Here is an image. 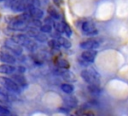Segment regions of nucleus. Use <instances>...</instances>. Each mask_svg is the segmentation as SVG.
<instances>
[{
    "label": "nucleus",
    "instance_id": "412c9836",
    "mask_svg": "<svg viewBox=\"0 0 128 116\" xmlns=\"http://www.w3.org/2000/svg\"><path fill=\"white\" fill-rule=\"evenodd\" d=\"M48 13H49L51 18H53V19H60V14L57 12V10H55L53 8H49Z\"/></svg>",
    "mask_w": 128,
    "mask_h": 116
},
{
    "label": "nucleus",
    "instance_id": "a878e982",
    "mask_svg": "<svg viewBox=\"0 0 128 116\" xmlns=\"http://www.w3.org/2000/svg\"><path fill=\"white\" fill-rule=\"evenodd\" d=\"M63 25H64V33L67 36H71L72 35V30H71L70 26L68 24H66V23H63Z\"/></svg>",
    "mask_w": 128,
    "mask_h": 116
},
{
    "label": "nucleus",
    "instance_id": "4be33fe9",
    "mask_svg": "<svg viewBox=\"0 0 128 116\" xmlns=\"http://www.w3.org/2000/svg\"><path fill=\"white\" fill-rule=\"evenodd\" d=\"M40 31L42 32V33H50L51 31H52V26L51 25H49V24H44V25H41V27H40Z\"/></svg>",
    "mask_w": 128,
    "mask_h": 116
},
{
    "label": "nucleus",
    "instance_id": "393cba45",
    "mask_svg": "<svg viewBox=\"0 0 128 116\" xmlns=\"http://www.w3.org/2000/svg\"><path fill=\"white\" fill-rule=\"evenodd\" d=\"M36 40L39 41V42H46V41H47V36H46L45 34H43V33L40 31V33H39L38 36L36 37Z\"/></svg>",
    "mask_w": 128,
    "mask_h": 116
},
{
    "label": "nucleus",
    "instance_id": "2eb2a0df",
    "mask_svg": "<svg viewBox=\"0 0 128 116\" xmlns=\"http://www.w3.org/2000/svg\"><path fill=\"white\" fill-rule=\"evenodd\" d=\"M56 66L60 69H69V66L70 64L68 63V61H66L65 59H62V58H59L56 60Z\"/></svg>",
    "mask_w": 128,
    "mask_h": 116
},
{
    "label": "nucleus",
    "instance_id": "ddd939ff",
    "mask_svg": "<svg viewBox=\"0 0 128 116\" xmlns=\"http://www.w3.org/2000/svg\"><path fill=\"white\" fill-rule=\"evenodd\" d=\"M27 12L30 14L31 18H33V19L40 20L43 17V11L40 8H31V7H28Z\"/></svg>",
    "mask_w": 128,
    "mask_h": 116
},
{
    "label": "nucleus",
    "instance_id": "c756f323",
    "mask_svg": "<svg viewBox=\"0 0 128 116\" xmlns=\"http://www.w3.org/2000/svg\"><path fill=\"white\" fill-rule=\"evenodd\" d=\"M53 2L56 4V5H60L62 3V0H53Z\"/></svg>",
    "mask_w": 128,
    "mask_h": 116
},
{
    "label": "nucleus",
    "instance_id": "20e7f679",
    "mask_svg": "<svg viewBox=\"0 0 128 116\" xmlns=\"http://www.w3.org/2000/svg\"><path fill=\"white\" fill-rule=\"evenodd\" d=\"M0 84L5 87L6 89L14 92V93H20L21 92V89L20 87L11 79V78H8V77H4V76H1L0 77Z\"/></svg>",
    "mask_w": 128,
    "mask_h": 116
},
{
    "label": "nucleus",
    "instance_id": "b1692460",
    "mask_svg": "<svg viewBox=\"0 0 128 116\" xmlns=\"http://www.w3.org/2000/svg\"><path fill=\"white\" fill-rule=\"evenodd\" d=\"M40 0H30L29 7L31 8H40Z\"/></svg>",
    "mask_w": 128,
    "mask_h": 116
},
{
    "label": "nucleus",
    "instance_id": "0eeeda50",
    "mask_svg": "<svg viewBox=\"0 0 128 116\" xmlns=\"http://www.w3.org/2000/svg\"><path fill=\"white\" fill-rule=\"evenodd\" d=\"M100 46V43L95 39H89L80 43V48L84 50H95Z\"/></svg>",
    "mask_w": 128,
    "mask_h": 116
},
{
    "label": "nucleus",
    "instance_id": "aec40b11",
    "mask_svg": "<svg viewBox=\"0 0 128 116\" xmlns=\"http://www.w3.org/2000/svg\"><path fill=\"white\" fill-rule=\"evenodd\" d=\"M54 28L58 33H64V25L63 22H54Z\"/></svg>",
    "mask_w": 128,
    "mask_h": 116
},
{
    "label": "nucleus",
    "instance_id": "5701e85b",
    "mask_svg": "<svg viewBox=\"0 0 128 116\" xmlns=\"http://www.w3.org/2000/svg\"><path fill=\"white\" fill-rule=\"evenodd\" d=\"M89 90L91 93H94V94H99L101 92V89L99 88L98 85H89Z\"/></svg>",
    "mask_w": 128,
    "mask_h": 116
},
{
    "label": "nucleus",
    "instance_id": "dca6fc26",
    "mask_svg": "<svg viewBox=\"0 0 128 116\" xmlns=\"http://www.w3.org/2000/svg\"><path fill=\"white\" fill-rule=\"evenodd\" d=\"M57 41H58V43H59V45L60 46H62V47H64V48H66V49H68V48H70L71 47V42L68 40V39H66V38H64V37H58V39H57Z\"/></svg>",
    "mask_w": 128,
    "mask_h": 116
},
{
    "label": "nucleus",
    "instance_id": "39448f33",
    "mask_svg": "<svg viewBox=\"0 0 128 116\" xmlns=\"http://www.w3.org/2000/svg\"><path fill=\"white\" fill-rule=\"evenodd\" d=\"M82 31L86 36H96L98 34V30L96 29V25L92 21H85L82 24Z\"/></svg>",
    "mask_w": 128,
    "mask_h": 116
},
{
    "label": "nucleus",
    "instance_id": "7c9ffc66",
    "mask_svg": "<svg viewBox=\"0 0 128 116\" xmlns=\"http://www.w3.org/2000/svg\"><path fill=\"white\" fill-rule=\"evenodd\" d=\"M3 1H5V0H0V2H3Z\"/></svg>",
    "mask_w": 128,
    "mask_h": 116
},
{
    "label": "nucleus",
    "instance_id": "9d476101",
    "mask_svg": "<svg viewBox=\"0 0 128 116\" xmlns=\"http://www.w3.org/2000/svg\"><path fill=\"white\" fill-rule=\"evenodd\" d=\"M0 61L6 64H14L16 62V58L12 53L7 51H2L0 52Z\"/></svg>",
    "mask_w": 128,
    "mask_h": 116
},
{
    "label": "nucleus",
    "instance_id": "f8f14e48",
    "mask_svg": "<svg viewBox=\"0 0 128 116\" xmlns=\"http://www.w3.org/2000/svg\"><path fill=\"white\" fill-rule=\"evenodd\" d=\"M16 93H14V92H12V91H10V90H8V89H6L5 87H0V95L1 96H3L8 102L9 101H12V100H16V95H15Z\"/></svg>",
    "mask_w": 128,
    "mask_h": 116
},
{
    "label": "nucleus",
    "instance_id": "c85d7f7f",
    "mask_svg": "<svg viewBox=\"0 0 128 116\" xmlns=\"http://www.w3.org/2000/svg\"><path fill=\"white\" fill-rule=\"evenodd\" d=\"M7 102H8V101H7V100H6V99H5L3 96H1V95H0V105L5 106V104H6Z\"/></svg>",
    "mask_w": 128,
    "mask_h": 116
},
{
    "label": "nucleus",
    "instance_id": "4468645a",
    "mask_svg": "<svg viewBox=\"0 0 128 116\" xmlns=\"http://www.w3.org/2000/svg\"><path fill=\"white\" fill-rule=\"evenodd\" d=\"M16 71V67L13 64L3 63L0 65V73L2 74H12Z\"/></svg>",
    "mask_w": 128,
    "mask_h": 116
},
{
    "label": "nucleus",
    "instance_id": "f3484780",
    "mask_svg": "<svg viewBox=\"0 0 128 116\" xmlns=\"http://www.w3.org/2000/svg\"><path fill=\"white\" fill-rule=\"evenodd\" d=\"M61 90L64 92V93H67V94H71L73 91H74V87L71 85V84H68V83H64L61 85Z\"/></svg>",
    "mask_w": 128,
    "mask_h": 116
},
{
    "label": "nucleus",
    "instance_id": "bb28decb",
    "mask_svg": "<svg viewBox=\"0 0 128 116\" xmlns=\"http://www.w3.org/2000/svg\"><path fill=\"white\" fill-rule=\"evenodd\" d=\"M49 46L52 47V48H59V47H60L58 41H57V40H54V39L49 41Z\"/></svg>",
    "mask_w": 128,
    "mask_h": 116
},
{
    "label": "nucleus",
    "instance_id": "f03ea898",
    "mask_svg": "<svg viewBox=\"0 0 128 116\" xmlns=\"http://www.w3.org/2000/svg\"><path fill=\"white\" fill-rule=\"evenodd\" d=\"M81 77L82 79L87 82L89 85H98L100 84V76L99 74L92 68H87L81 71Z\"/></svg>",
    "mask_w": 128,
    "mask_h": 116
},
{
    "label": "nucleus",
    "instance_id": "f257e3e1",
    "mask_svg": "<svg viewBox=\"0 0 128 116\" xmlns=\"http://www.w3.org/2000/svg\"><path fill=\"white\" fill-rule=\"evenodd\" d=\"M31 19V16L28 12H24L21 15L15 17L9 24V28L15 31H23L26 30L28 26V22Z\"/></svg>",
    "mask_w": 128,
    "mask_h": 116
},
{
    "label": "nucleus",
    "instance_id": "a211bd4d",
    "mask_svg": "<svg viewBox=\"0 0 128 116\" xmlns=\"http://www.w3.org/2000/svg\"><path fill=\"white\" fill-rule=\"evenodd\" d=\"M64 101H65V103H66L68 106H70V107H74V106H76V105H77V99H76L75 97L65 98V99H64Z\"/></svg>",
    "mask_w": 128,
    "mask_h": 116
},
{
    "label": "nucleus",
    "instance_id": "cd10ccee",
    "mask_svg": "<svg viewBox=\"0 0 128 116\" xmlns=\"http://www.w3.org/2000/svg\"><path fill=\"white\" fill-rule=\"evenodd\" d=\"M8 113H10L9 109H8L6 106L0 105V114H8Z\"/></svg>",
    "mask_w": 128,
    "mask_h": 116
},
{
    "label": "nucleus",
    "instance_id": "6ab92c4d",
    "mask_svg": "<svg viewBox=\"0 0 128 116\" xmlns=\"http://www.w3.org/2000/svg\"><path fill=\"white\" fill-rule=\"evenodd\" d=\"M28 25L30 26V27H33V28H36V27H41V22H40V20H38V19H33V18H31L30 20H29V22H28Z\"/></svg>",
    "mask_w": 128,
    "mask_h": 116
},
{
    "label": "nucleus",
    "instance_id": "6e6552de",
    "mask_svg": "<svg viewBox=\"0 0 128 116\" xmlns=\"http://www.w3.org/2000/svg\"><path fill=\"white\" fill-rule=\"evenodd\" d=\"M11 40L14 41L15 43L21 45V46H26L31 41L30 37H28L25 34H16V35H13L11 37Z\"/></svg>",
    "mask_w": 128,
    "mask_h": 116
},
{
    "label": "nucleus",
    "instance_id": "1a4fd4ad",
    "mask_svg": "<svg viewBox=\"0 0 128 116\" xmlns=\"http://www.w3.org/2000/svg\"><path fill=\"white\" fill-rule=\"evenodd\" d=\"M96 56H97V51L96 50H85L81 54V59L85 62L91 63V62H94Z\"/></svg>",
    "mask_w": 128,
    "mask_h": 116
},
{
    "label": "nucleus",
    "instance_id": "9b49d317",
    "mask_svg": "<svg viewBox=\"0 0 128 116\" xmlns=\"http://www.w3.org/2000/svg\"><path fill=\"white\" fill-rule=\"evenodd\" d=\"M19 87L20 89L21 88H25L27 87V81H26V78L24 77V75L22 73H17V74H13L12 75V78H11Z\"/></svg>",
    "mask_w": 128,
    "mask_h": 116
},
{
    "label": "nucleus",
    "instance_id": "423d86ee",
    "mask_svg": "<svg viewBox=\"0 0 128 116\" xmlns=\"http://www.w3.org/2000/svg\"><path fill=\"white\" fill-rule=\"evenodd\" d=\"M4 44H5L6 49L9 50V52L12 53V54L15 55V56H20V55L22 54V52H23L22 46L19 45V44H17V43H15V42L12 41L11 39H10V40H6Z\"/></svg>",
    "mask_w": 128,
    "mask_h": 116
},
{
    "label": "nucleus",
    "instance_id": "7ed1b4c3",
    "mask_svg": "<svg viewBox=\"0 0 128 116\" xmlns=\"http://www.w3.org/2000/svg\"><path fill=\"white\" fill-rule=\"evenodd\" d=\"M7 7L11 8L14 12H25L29 7L30 0H5Z\"/></svg>",
    "mask_w": 128,
    "mask_h": 116
}]
</instances>
